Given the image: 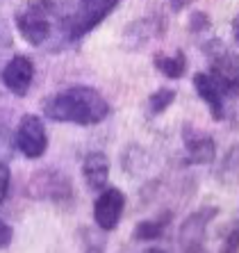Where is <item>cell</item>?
Returning a JSON list of instances; mask_svg holds the SVG:
<instances>
[{"mask_svg":"<svg viewBox=\"0 0 239 253\" xmlns=\"http://www.w3.org/2000/svg\"><path fill=\"white\" fill-rule=\"evenodd\" d=\"M216 212H219L216 208H200L182 221L180 233H178L182 253H203L205 230H207L212 219L216 217Z\"/></svg>","mask_w":239,"mask_h":253,"instance_id":"7","label":"cell"},{"mask_svg":"<svg viewBox=\"0 0 239 253\" xmlns=\"http://www.w3.org/2000/svg\"><path fill=\"white\" fill-rule=\"evenodd\" d=\"M182 144L192 165H212L216 158V144L207 132L185 124L182 126Z\"/></svg>","mask_w":239,"mask_h":253,"instance_id":"9","label":"cell"},{"mask_svg":"<svg viewBox=\"0 0 239 253\" xmlns=\"http://www.w3.org/2000/svg\"><path fill=\"white\" fill-rule=\"evenodd\" d=\"M148 253H162V251H159V249H151V251H148Z\"/></svg>","mask_w":239,"mask_h":253,"instance_id":"24","label":"cell"},{"mask_svg":"<svg viewBox=\"0 0 239 253\" xmlns=\"http://www.w3.org/2000/svg\"><path fill=\"white\" fill-rule=\"evenodd\" d=\"M194 89H196L199 98L203 100V103H207L212 119H214V121H223V117H226V110H223L226 96L221 94V89L216 87V83L212 80L210 73L199 71V73L194 76Z\"/></svg>","mask_w":239,"mask_h":253,"instance_id":"12","label":"cell"},{"mask_svg":"<svg viewBox=\"0 0 239 253\" xmlns=\"http://www.w3.org/2000/svg\"><path fill=\"white\" fill-rule=\"evenodd\" d=\"M37 5H39L41 9H46L48 14H62L66 0H37Z\"/></svg>","mask_w":239,"mask_h":253,"instance_id":"19","label":"cell"},{"mask_svg":"<svg viewBox=\"0 0 239 253\" xmlns=\"http://www.w3.org/2000/svg\"><path fill=\"white\" fill-rule=\"evenodd\" d=\"M9 180H12V171L5 162H0V206L5 203L7 192H9Z\"/></svg>","mask_w":239,"mask_h":253,"instance_id":"17","label":"cell"},{"mask_svg":"<svg viewBox=\"0 0 239 253\" xmlns=\"http://www.w3.org/2000/svg\"><path fill=\"white\" fill-rule=\"evenodd\" d=\"M175 100V89L159 87L148 96V117H159L164 110H169V105Z\"/></svg>","mask_w":239,"mask_h":253,"instance_id":"15","label":"cell"},{"mask_svg":"<svg viewBox=\"0 0 239 253\" xmlns=\"http://www.w3.org/2000/svg\"><path fill=\"white\" fill-rule=\"evenodd\" d=\"M30 196L37 201H53V203H64L73 196L69 176L55 169H43L30 178Z\"/></svg>","mask_w":239,"mask_h":253,"instance_id":"5","label":"cell"},{"mask_svg":"<svg viewBox=\"0 0 239 253\" xmlns=\"http://www.w3.org/2000/svg\"><path fill=\"white\" fill-rule=\"evenodd\" d=\"M12 237H14L12 226L7 224V221H2V219H0V249L9 247V244H12Z\"/></svg>","mask_w":239,"mask_h":253,"instance_id":"20","label":"cell"},{"mask_svg":"<svg viewBox=\"0 0 239 253\" xmlns=\"http://www.w3.org/2000/svg\"><path fill=\"white\" fill-rule=\"evenodd\" d=\"M82 178L89 189L100 192L107 187L110 180V158L103 151H91L82 160Z\"/></svg>","mask_w":239,"mask_h":253,"instance_id":"11","label":"cell"},{"mask_svg":"<svg viewBox=\"0 0 239 253\" xmlns=\"http://www.w3.org/2000/svg\"><path fill=\"white\" fill-rule=\"evenodd\" d=\"M207 53H210V76L216 83V87L221 89L223 96L237 98L239 96V62L223 46H219V43H212L207 48Z\"/></svg>","mask_w":239,"mask_h":253,"instance_id":"3","label":"cell"},{"mask_svg":"<svg viewBox=\"0 0 239 253\" xmlns=\"http://www.w3.org/2000/svg\"><path fill=\"white\" fill-rule=\"evenodd\" d=\"M2 144H7V124H5V119H2V114H0V146Z\"/></svg>","mask_w":239,"mask_h":253,"instance_id":"22","label":"cell"},{"mask_svg":"<svg viewBox=\"0 0 239 253\" xmlns=\"http://www.w3.org/2000/svg\"><path fill=\"white\" fill-rule=\"evenodd\" d=\"M189 2H192V0H169V5H171V9H173V12H182Z\"/></svg>","mask_w":239,"mask_h":253,"instance_id":"21","label":"cell"},{"mask_svg":"<svg viewBox=\"0 0 239 253\" xmlns=\"http://www.w3.org/2000/svg\"><path fill=\"white\" fill-rule=\"evenodd\" d=\"M50 14L41 9L37 2L16 14V28L30 46H41L50 37Z\"/></svg>","mask_w":239,"mask_h":253,"instance_id":"8","label":"cell"},{"mask_svg":"<svg viewBox=\"0 0 239 253\" xmlns=\"http://www.w3.org/2000/svg\"><path fill=\"white\" fill-rule=\"evenodd\" d=\"M123 210H125V194L119 187H105L93 201V221L100 230L110 233L119 226Z\"/></svg>","mask_w":239,"mask_h":253,"instance_id":"6","label":"cell"},{"mask_svg":"<svg viewBox=\"0 0 239 253\" xmlns=\"http://www.w3.org/2000/svg\"><path fill=\"white\" fill-rule=\"evenodd\" d=\"M233 37H235V42H237V46H239V14L233 21Z\"/></svg>","mask_w":239,"mask_h":253,"instance_id":"23","label":"cell"},{"mask_svg":"<svg viewBox=\"0 0 239 253\" xmlns=\"http://www.w3.org/2000/svg\"><path fill=\"white\" fill-rule=\"evenodd\" d=\"M110 103L98 89L78 84L43 100V117L57 124L96 126L110 117Z\"/></svg>","mask_w":239,"mask_h":253,"instance_id":"1","label":"cell"},{"mask_svg":"<svg viewBox=\"0 0 239 253\" xmlns=\"http://www.w3.org/2000/svg\"><path fill=\"white\" fill-rule=\"evenodd\" d=\"M153 66H155L164 78L178 80V78H182V73L187 71V57H185L182 50H175L173 55L158 53L155 57H153Z\"/></svg>","mask_w":239,"mask_h":253,"instance_id":"13","label":"cell"},{"mask_svg":"<svg viewBox=\"0 0 239 253\" xmlns=\"http://www.w3.org/2000/svg\"><path fill=\"white\" fill-rule=\"evenodd\" d=\"M121 0H78L76 9L64 16V35L69 42H78L100 25L119 7Z\"/></svg>","mask_w":239,"mask_h":253,"instance_id":"2","label":"cell"},{"mask_svg":"<svg viewBox=\"0 0 239 253\" xmlns=\"http://www.w3.org/2000/svg\"><path fill=\"white\" fill-rule=\"evenodd\" d=\"M14 141H16V148L25 158L39 160L48 151V135L43 121L37 114H23L16 126Z\"/></svg>","mask_w":239,"mask_h":253,"instance_id":"4","label":"cell"},{"mask_svg":"<svg viewBox=\"0 0 239 253\" xmlns=\"http://www.w3.org/2000/svg\"><path fill=\"white\" fill-rule=\"evenodd\" d=\"M169 224H171V212H164V214H159L155 219H144L134 228V240H139V242L159 240L164 235V230L169 228Z\"/></svg>","mask_w":239,"mask_h":253,"instance_id":"14","label":"cell"},{"mask_svg":"<svg viewBox=\"0 0 239 253\" xmlns=\"http://www.w3.org/2000/svg\"><path fill=\"white\" fill-rule=\"evenodd\" d=\"M221 253H239V228H233L223 240Z\"/></svg>","mask_w":239,"mask_h":253,"instance_id":"18","label":"cell"},{"mask_svg":"<svg viewBox=\"0 0 239 253\" xmlns=\"http://www.w3.org/2000/svg\"><path fill=\"white\" fill-rule=\"evenodd\" d=\"M207 28H210V16L205 12H194L192 16H189V30H192L194 35H200V32H205Z\"/></svg>","mask_w":239,"mask_h":253,"instance_id":"16","label":"cell"},{"mask_svg":"<svg viewBox=\"0 0 239 253\" xmlns=\"http://www.w3.org/2000/svg\"><path fill=\"white\" fill-rule=\"evenodd\" d=\"M2 84H5L12 94L25 96L30 91V84L35 80V64L32 59L25 55H14L9 62L5 64V69L0 71Z\"/></svg>","mask_w":239,"mask_h":253,"instance_id":"10","label":"cell"}]
</instances>
